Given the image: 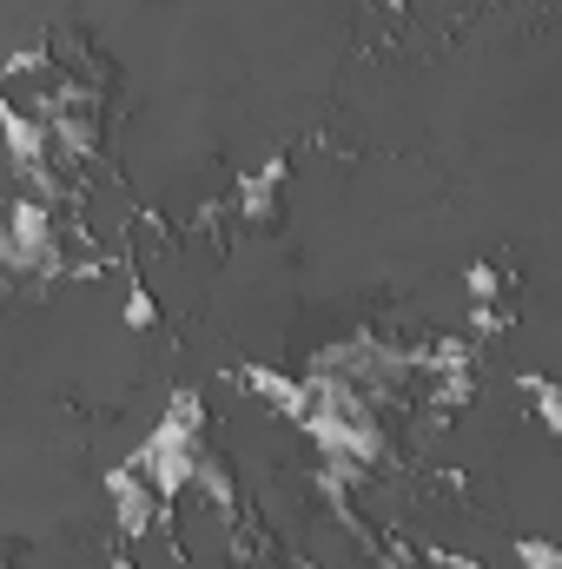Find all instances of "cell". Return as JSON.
<instances>
[{
    "label": "cell",
    "mask_w": 562,
    "mask_h": 569,
    "mask_svg": "<svg viewBox=\"0 0 562 569\" xmlns=\"http://www.w3.org/2000/svg\"><path fill=\"white\" fill-rule=\"evenodd\" d=\"M113 503H120V530L140 537L145 523H152V510H159V483L145 477L140 463H127V470L113 477Z\"/></svg>",
    "instance_id": "6da1fadb"
},
{
    "label": "cell",
    "mask_w": 562,
    "mask_h": 569,
    "mask_svg": "<svg viewBox=\"0 0 562 569\" xmlns=\"http://www.w3.org/2000/svg\"><path fill=\"white\" fill-rule=\"evenodd\" d=\"M279 192H284V159H272V166L239 192V212H245L252 226H265V219H279Z\"/></svg>",
    "instance_id": "7a4b0ae2"
},
{
    "label": "cell",
    "mask_w": 562,
    "mask_h": 569,
    "mask_svg": "<svg viewBox=\"0 0 562 569\" xmlns=\"http://www.w3.org/2000/svg\"><path fill=\"white\" fill-rule=\"evenodd\" d=\"M516 557H523V569H556V550L550 543H523Z\"/></svg>",
    "instance_id": "3957f363"
},
{
    "label": "cell",
    "mask_w": 562,
    "mask_h": 569,
    "mask_svg": "<svg viewBox=\"0 0 562 569\" xmlns=\"http://www.w3.org/2000/svg\"><path fill=\"white\" fill-rule=\"evenodd\" d=\"M127 318H133V325H152V318H159V305H152L145 291H133V298H127Z\"/></svg>",
    "instance_id": "277c9868"
}]
</instances>
